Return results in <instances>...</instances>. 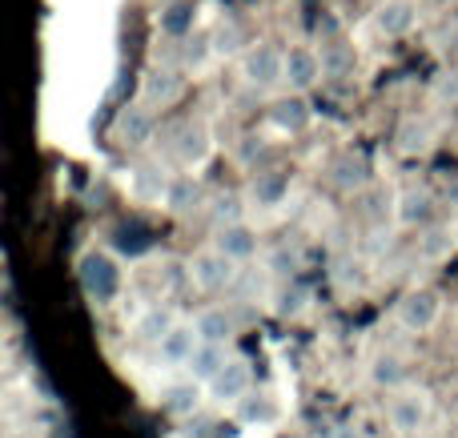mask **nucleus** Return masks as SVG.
I'll list each match as a JSON object with an SVG mask.
<instances>
[{"instance_id":"nucleus-16","label":"nucleus","mask_w":458,"mask_h":438,"mask_svg":"<svg viewBox=\"0 0 458 438\" xmlns=\"http://www.w3.org/2000/svg\"><path fill=\"white\" fill-rule=\"evenodd\" d=\"M198 206H201V181H198V177H190V173L174 177V181H169V193H165V209H169V214L185 217V214H193Z\"/></svg>"},{"instance_id":"nucleus-34","label":"nucleus","mask_w":458,"mask_h":438,"mask_svg":"<svg viewBox=\"0 0 458 438\" xmlns=\"http://www.w3.org/2000/svg\"><path fill=\"white\" fill-rule=\"evenodd\" d=\"M242 418L245 423H258V418H269V407L261 399H245L242 402Z\"/></svg>"},{"instance_id":"nucleus-7","label":"nucleus","mask_w":458,"mask_h":438,"mask_svg":"<svg viewBox=\"0 0 458 438\" xmlns=\"http://www.w3.org/2000/svg\"><path fill=\"white\" fill-rule=\"evenodd\" d=\"M182 93H185V77L177 69H153L149 77L141 80V97H145V105H153V109L177 105Z\"/></svg>"},{"instance_id":"nucleus-15","label":"nucleus","mask_w":458,"mask_h":438,"mask_svg":"<svg viewBox=\"0 0 458 438\" xmlns=\"http://www.w3.org/2000/svg\"><path fill=\"white\" fill-rule=\"evenodd\" d=\"M290 193V177L282 169H258L250 181V198L258 206H282V198Z\"/></svg>"},{"instance_id":"nucleus-8","label":"nucleus","mask_w":458,"mask_h":438,"mask_svg":"<svg viewBox=\"0 0 458 438\" xmlns=\"http://www.w3.org/2000/svg\"><path fill=\"white\" fill-rule=\"evenodd\" d=\"M318 77H322V56L318 53H310V48H290L285 53V85L293 93H306L310 85H318Z\"/></svg>"},{"instance_id":"nucleus-5","label":"nucleus","mask_w":458,"mask_h":438,"mask_svg":"<svg viewBox=\"0 0 458 438\" xmlns=\"http://www.w3.org/2000/svg\"><path fill=\"white\" fill-rule=\"evenodd\" d=\"M153 133H157V117H153V105H125L117 117V141L125 145V149H141V145L153 141Z\"/></svg>"},{"instance_id":"nucleus-29","label":"nucleus","mask_w":458,"mask_h":438,"mask_svg":"<svg viewBox=\"0 0 458 438\" xmlns=\"http://www.w3.org/2000/svg\"><path fill=\"white\" fill-rule=\"evenodd\" d=\"M190 29H193V8L185 4V0L165 4V13H161V32H165V37H185Z\"/></svg>"},{"instance_id":"nucleus-1","label":"nucleus","mask_w":458,"mask_h":438,"mask_svg":"<svg viewBox=\"0 0 458 438\" xmlns=\"http://www.w3.org/2000/svg\"><path fill=\"white\" fill-rule=\"evenodd\" d=\"M77 282H81V290H85L93 302H113L117 290H121V270H117V262H113L109 254L89 249V254L77 262Z\"/></svg>"},{"instance_id":"nucleus-19","label":"nucleus","mask_w":458,"mask_h":438,"mask_svg":"<svg viewBox=\"0 0 458 438\" xmlns=\"http://www.w3.org/2000/svg\"><path fill=\"white\" fill-rule=\"evenodd\" d=\"M390 423H394L403 434H414L422 423H427V394H403V399H394Z\"/></svg>"},{"instance_id":"nucleus-10","label":"nucleus","mask_w":458,"mask_h":438,"mask_svg":"<svg viewBox=\"0 0 458 438\" xmlns=\"http://www.w3.org/2000/svg\"><path fill=\"white\" fill-rule=\"evenodd\" d=\"M214 246L233 257V262H245V257L258 254V233H253L245 222H229V225H217Z\"/></svg>"},{"instance_id":"nucleus-24","label":"nucleus","mask_w":458,"mask_h":438,"mask_svg":"<svg viewBox=\"0 0 458 438\" xmlns=\"http://www.w3.org/2000/svg\"><path fill=\"white\" fill-rule=\"evenodd\" d=\"M454 246H458L454 230H438V225H427V230H422V238H419V254L427 257V262H443Z\"/></svg>"},{"instance_id":"nucleus-38","label":"nucleus","mask_w":458,"mask_h":438,"mask_svg":"<svg viewBox=\"0 0 458 438\" xmlns=\"http://www.w3.org/2000/svg\"><path fill=\"white\" fill-rule=\"evenodd\" d=\"M454 241H458V222H454Z\"/></svg>"},{"instance_id":"nucleus-30","label":"nucleus","mask_w":458,"mask_h":438,"mask_svg":"<svg viewBox=\"0 0 458 438\" xmlns=\"http://www.w3.org/2000/svg\"><path fill=\"white\" fill-rule=\"evenodd\" d=\"M214 217L217 225H229V222H242V201L233 198V193H222V198L214 201Z\"/></svg>"},{"instance_id":"nucleus-39","label":"nucleus","mask_w":458,"mask_h":438,"mask_svg":"<svg viewBox=\"0 0 458 438\" xmlns=\"http://www.w3.org/2000/svg\"><path fill=\"white\" fill-rule=\"evenodd\" d=\"M161 4H174V0H161Z\"/></svg>"},{"instance_id":"nucleus-9","label":"nucleus","mask_w":458,"mask_h":438,"mask_svg":"<svg viewBox=\"0 0 458 438\" xmlns=\"http://www.w3.org/2000/svg\"><path fill=\"white\" fill-rule=\"evenodd\" d=\"M245 391H250V366L237 358H229L214 375V383H209V394H214L217 402H242Z\"/></svg>"},{"instance_id":"nucleus-14","label":"nucleus","mask_w":458,"mask_h":438,"mask_svg":"<svg viewBox=\"0 0 458 438\" xmlns=\"http://www.w3.org/2000/svg\"><path fill=\"white\" fill-rule=\"evenodd\" d=\"M201 407V386L198 378H190V383H177V386H165V394H161V410L174 418H190L198 415Z\"/></svg>"},{"instance_id":"nucleus-12","label":"nucleus","mask_w":458,"mask_h":438,"mask_svg":"<svg viewBox=\"0 0 458 438\" xmlns=\"http://www.w3.org/2000/svg\"><path fill=\"white\" fill-rule=\"evenodd\" d=\"M330 181H334V190H342V193H362L366 185H370V165H366L362 157H354V153H342L330 165Z\"/></svg>"},{"instance_id":"nucleus-37","label":"nucleus","mask_w":458,"mask_h":438,"mask_svg":"<svg viewBox=\"0 0 458 438\" xmlns=\"http://www.w3.org/2000/svg\"><path fill=\"white\" fill-rule=\"evenodd\" d=\"M443 201H446V206H454V209H458V181H451V185H446Z\"/></svg>"},{"instance_id":"nucleus-17","label":"nucleus","mask_w":458,"mask_h":438,"mask_svg":"<svg viewBox=\"0 0 458 438\" xmlns=\"http://www.w3.org/2000/svg\"><path fill=\"white\" fill-rule=\"evenodd\" d=\"M225 346L222 342H201L198 350H193V358L185 362V370H190V378H198V383H214V375L225 366Z\"/></svg>"},{"instance_id":"nucleus-31","label":"nucleus","mask_w":458,"mask_h":438,"mask_svg":"<svg viewBox=\"0 0 458 438\" xmlns=\"http://www.w3.org/2000/svg\"><path fill=\"white\" fill-rule=\"evenodd\" d=\"M435 101L443 105H458V72H438L435 77Z\"/></svg>"},{"instance_id":"nucleus-36","label":"nucleus","mask_w":458,"mask_h":438,"mask_svg":"<svg viewBox=\"0 0 458 438\" xmlns=\"http://www.w3.org/2000/svg\"><path fill=\"white\" fill-rule=\"evenodd\" d=\"M206 45H209V40H193V45L185 48V64H201V61H206Z\"/></svg>"},{"instance_id":"nucleus-32","label":"nucleus","mask_w":458,"mask_h":438,"mask_svg":"<svg viewBox=\"0 0 458 438\" xmlns=\"http://www.w3.org/2000/svg\"><path fill=\"white\" fill-rule=\"evenodd\" d=\"M214 48L217 53H237V48H242V24H222V29H217V37H214Z\"/></svg>"},{"instance_id":"nucleus-4","label":"nucleus","mask_w":458,"mask_h":438,"mask_svg":"<svg viewBox=\"0 0 458 438\" xmlns=\"http://www.w3.org/2000/svg\"><path fill=\"white\" fill-rule=\"evenodd\" d=\"M438 314H443V298H438L435 290H411V294L398 302V322H403L406 330H414V334L435 326Z\"/></svg>"},{"instance_id":"nucleus-35","label":"nucleus","mask_w":458,"mask_h":438,"mask_svg":"<svg viewBox=\"0 0 458 438\" xmlns=\"http://www.w3.org/2000/svg\"><path fill=\"white\" fill-rule=\"evenodd\" d=\"M293 265H298V254H290V249H277V254L269 257V270L274 274H290Z\"/></svg>"},{"instance_id":"nucleus-23","label":"nucleus","mask_w":458,"mask_h":438,"mask_svg":"<svg viewBox=\"0 0 458 438\" xmlns=\"http://www.w3.org/2000/svg\"><path fill=\"white\" fill-rule=\"evenodd\" d=\"M113 249L125 257H141L153 249V238L149 230H141V225H117V233H113Z\"/></svg>"},{"instance_id":"nucleus-13","label":"nucleus","mask_w":458,"mask_h":438,"mask_svg":"<svg viewBox=\"0 0 458 438\" xmlns=\"http://www.w3.org/2000/svg\"><path fill=\"white\" fill-rule=\"evenodd\" d=\"M198 346H201L198 326H174L157 342V350H161V358H165V362H174V366H185V362L193 358V350H198Z\"/></svg>"},{"instance_id":"nucleus-28","label":"nucleus","mask_w":458,"mask_h":438,"mask_svg":"<svg viewBox=\"0 0 458 438\" xmlns=\"http://www.w3.org/2000/svg\"><path fill=\"white\" fill-rule=\"evenodd\" d=\"M198 334L201 342H229V334H233V318H229L225 310H206L198 318Z\"/></svg>"},{"instance_id":"nucleus-20","label":"nucleus","mask_w":458,"mask_h":438,"mask_svg":"<svg viewBox=\"0 0 458 438\" xmlns=\"http://www.w3.org/2000/svg\"><path fill=\"white\" fill-rule=\"evenodd\" d=\"M174 177L161 173V165H137L133 169V198L137 201H165Z\"/></svg>"},{"instance_id":"nucleus-11","label":"nucleus","mask_w":458,"mask_h":438,"mask_svg":"<svg viewBox=\"0 0 458 438\" xmlns=\"http://www.w3.org/2000/svg\"><path fill=\"white\" fill-rule=\"evenodd\" d=\"M414 21H419L414 0H386V4H378V13H374V24H378L382 37H406V32L414 29Z\"/></svg>"},{"instance_id":"nucleus-22","label":"nucleus","mask_w":458,"mask_h":438,"mask_svg":"<svg viewBox=\"0 0 458 438\" xmlns=\"http://www.w3.org/2000/svg\"><path fill=\"white\" fill-rule=\"evenodd\" d=\"M174 326H177L174 314H169L165 306H153V310H145L141 318H137V330H133V334L141 338V342H161V338H165Z\"/></svg>"},{"instance_id":"nucleus-25","label":"nucleus","mask_w":458,"mask_h":438,"mask_svg":"<svg viewBox=\"0 0 458 438\" xmlns=\"http://www.w3.org/2000/svg\"><path fill=\"white\" fill-rule=\"evenodd\" d=\"M354 48L350 45H338V40H326V48H322V72L326 77H350L354 72Z\"/></svg>"},{"instance_id":"nucleus-3","label":"nucleus","mask_w":458,"mask_h":438,"mask_svg":"<svg viewBox=\"0 0 458 438\" xmlns=\"http://www.w3.org/2000/svg\"><path fill=\"white\" fill-rule=\"evenodd\" d=\"M242 77L253 88H274L285 85V53H277L274 45H253L242 56Z\"/></svg>"},{"instance_id":"nucleus-27","label":"nucleus","mask_w":458,"mask_h":438,"mask_svg":"<svg viewBox=\"0 0 458 438\" xmlns=\"http://www.w3.org/2000/svg\"><path fill=\"white\" fill-rule=\"evenodd\" d=\"M370 378L378 386H386V391H394V386L406 383V362L398 358V354H378L374 366H370Z\"/></svg>"},{"instance_id":"nucleus-18","label":"nucleus","mask_w":458,"mask_h":438,"mask_svg":"<svg viewBox=\"0 0 458 438\" xmlns=\"http://www.w3.org/2000/svg\"><path fill=\"white\" fill-rule=\"evenodd\" d=\"M269 121H274L282 133H301L310 125V105L301 97H282V101L269 105Z\"/></svg>"},{"instance_id":"nucleus-2","label":"nucleus","mask_w":458,"mask_h":438,"mask_svg":"<svg viewBox=\"0 0 458 438\" xmlns=\"http://www.w3.org/2000/svg\"><path fill=\"white\" fill-rule=\"evenodd\" d=\"M190 278L198 290H206V294H222L237 282V270H233V257L222 254V249H201V254H193L190 262Z\"/></svg>"},{"instance_id":"nucleus-21","label":"nucleus","mask_w":458,"mask_h":438,"mask_svg":"<svg viewBox=\"0 0 458 438\" xmlns=\"http://www.w3.org/2000/svg\"><path fill=\"white\" fill-rule=\"evenodd\" d=\"M435 217V198L427 190H406L398 198V222L403 225H430Z\"/></svg>"},{"instance_id":"nucleus-33","label":"nucleus","mask_w":458,"mask_h":438,"mask_svg":"<svg viewBox=\"0 0 458 438\" xmlns=\"http://www.w3.org/2000/svg\"><path fill=\"white\" fill-rule=\"evenodd\" d=\"M301 306H306V294H301V290H282V298H277V314H282V318L298 314Z\"/></svg>"},{"instance_id":"nucleus-6","label":"nucleus","mask_w":458,"mask_h":438,"mask_svg":"<svg viewBox=\"0 0 458 438\" xmlns=\"http://www.w3.org/2000/svg\"><path fill=\"white\" fill-rule=\"evenodd\" d=\"M169 153H174L182 165H198V161H206L209 153V133L201 121H182V125L169 129Z\"/></svg>"},{"instance_id":"nucleus-26","label":"nucleus","mask_w":458,"mask_h":438,"mask_svg":"<svg viewBox=\"0 0 458 438\" xmlns=\"http://www.w3.org/2000/svg\"><path fill=\"white\" fill-rule=\"evenodd\" d=\"M398 149L403 153H427L430 149V125L427 121H419V117H406L403 125H398Z\"/></svg>"}]
</instances>
